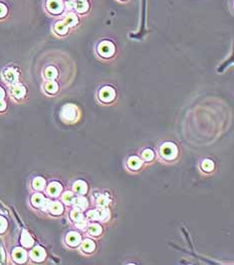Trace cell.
<instances>
[{"mask_svg": "<svg viewBox=\"0 0 234 265\" xmlns=\"http://www.w3.org/2000/svg\"><path fill=\"white\" fill-rule=\"evenodd\" d=\"M177 153V150H176V147L173 145V144H165L163 147H162V154L163 156H165L166 158H174Z\"/></svg>", "mask_w": 234, "mask_h": 265, "instance_id": "obj_1", "label": "cell"}, {"mask_svg": "<svg viewBox=\"0 0 234 265\" xmlns=\"http://www.w3.org/2000/svg\"><path fill=\"white\" fill-rule=\"evenodd\" d=\"M79 240H81V238H79V234H76V233H71V234L68 235V244L72 245V246H76V245L79 243Z\"/></svg>", "mask_w": 234, "mask_h": 265, "instance_id": "obj_2", "label": "cell"}, {"mask_svg": "<svg viewBox=\"0 0 234 265\" xmlns=\"http://www.w3.org/2000/svg\"><path fill=\"white\" fill-rule=\"evenodd\" d=\"M75 109L72 108V107H65V111H63V116L65 117L66 119H69L72 120L75 117Z\"/></svg>", "mask_w": 234, "mask_h": 265, "instance_id": "obj_3", "label": "cell"}, {"mask_svg": "<svg viewBox=\"0 0 234 265\" xmlns=\"http://www.w3.org/2000/svg\"><path fill=\"white\" fill-rule=\"evenodd\" d=\"M82 249L85 250L86 252H93V250L95 249V244H93V242L91 240H86L85 243H83Z\"/></svg>", "mask_w": 234, "mask_h": 265, "instance_id": "obj_4", "label": "cell"}, {"mask_svg": "<svg viewBox=\"0 0 234 265\" xmlns=\"http://www.w3.org/2000/svg\"><path fill=\"white\" fill-rule=\"evenodd\" d=\"M31 255H32V257L34 258V260H41L40 258L44 256V252H43V250L40 249V248H36V249L32 251Z\"/></svg>", "mask_w": 234, "mask_h": 265, "instance_id": "obj_5", "label": "cell"}, {"mask_svg": "<svg viewBox=\"0 0 234 265\" xmlns=\"http://www.w3.org/2000/svg\"><path fill=\"white\" fill-rule=\"evenodd\" d=\"M75 191L76 193H79V194L86 193V183H82V182L76 183V184H75Z\"/></svg>", "mask_w": 234, "mask_h": 265, "instance_id": "obj_6", "label": "cell"}, {"mask_svg": "<svg viewBox=\"0 0 234 265\" xmlns=\"http://www.w3.org/2000/svg\"><path fill=\"white\" fill-rule=\"evenodd\" d=\"M129 165L131 169H138L139 166H141V162H140L139 158H137V157H132V158L129 160Z\"/></svg>", "mask_w": 234, "mask_h": 265, "instance_id": "obj_7", "label": "cell"}, {"mask_svg": "<svg viewBox=\"0 0 234 265\" xmlns=\"http://www.w3.org/2000/svg\"><path fill=\"white\" fill-rule=\"evenodd\" d=\"M101 231H102V229L99 225H93V226H91V228H89V233L95 235V236L99 235L100 233H101Z\"/></svg>", "mask_w": 234, "mask_h": 265, "instance_id": "obj_8", "label": "cell"}, {"mask_svg": "<svg viewBox=\"0 0 234 265\" xmlns=\"http://www.w3.org/2000/svg\"><path fill=\"white\" fill-rule=\"evenodd\" d=\"M59 191H61V186H58V184H56V183L51 184V187H49V193H51L52 196H56V194H58Z\"/></svg>", "mask_w": 234, "mask_h": 265, "instance_id": "obj_9", "label": "cell"}, {"mask_svg": "<svg viewBox=\"0 0 234 265\" xmlns=\"http://www.w3.org/2000/svg\"><path fill=\"white\" fill-rule=\"evenodd\" d=\"M51 211H52V212L54 213V214H59V213H61V211H62V207H61V205H59V204H58V203H55V204L51 205Z\"/></svg>", "mask_w": 234, "mask_h": 265, "instance_id": "obj_10", "label": "cell"}, {"mask_svg": "<svg viewBox=\"0 0 234 265\" xmlns=\"http://www.w3.org/2000/svg\"><path fill=\"white\" fill-rule=\"evenodd\" d=\"M75 205H76V207L79 208V206H81L79 207V209H82V208H86V200L83 199V198H78V199L75 200Z\"/></svg>", "mask_w": 234, "mask_h": 265, "instance_id": "obj_11", "label": "cell"}, {"mask_svg": "<svg viewBox=\"0 0 234 265\" xmlns=\"http://www.w3.org/2000/svg\"><path fill=\"white\" fill-rule=\"evenodd\" d=\"M14 257L17 260H23L25 258V253L23 252L21 249H17V250H16L15 254H14Z\"/></svg>", "mask_w": 234, "mask_h": 265, "instance_id": "obj_12", "label": "cell"}, {"mask_svg": "<svg viewBox=\"0 0 234 265\" xmlns=\"http://www.w3.org/2000/svg\"><path fill=\"white\" fill-rule=\"evenodd\" d=\"M22 243L25 245V246H30L31 243H32V240L31 238L29 237V235H23V238H22Z\"/></svg>", "mask_w": 234, "mask_h": 265, "instance_id": "obj_13", "label": "cell"}, {"mask_svg": "<svg viewBox=\"0 0 234 265\" xmlns=\"http://www.w3.org/2000/svg\"><path fill=\"white\" fill-rule=\"evenodd\" d=\"M153 156H154V154H153V152L151 151V150H145V151L143 152V157L144 158H145L146 160H151L152 158H153Z\"/></svg>", "mask_w": 234, "mask_h": 265, "instance_id": "obj_14", "label": "cell"}, {"mask_svg": "<svg viewBox=\"0 0 234 265\" xmlns=\"http://www.w3.org/2000/svg\"><path fill=\"white\" fill-rule=\"evenodd\" d=\"M203 169H205L206 172H210L213 169V163L209 160H206L205 162L203 163Z\"/></svg>", "mask_w": 234, "mask_h": 265, "instance_id": "obj_15", "label": "cell"}, {"mask_svg": "<svg viewBox=\"0 0 234 265\" xmlns=\"http://www.w3.org/2000/svg\"><path fill=\"white\" fill-rule=\"evenodd\" d=\"M89 218H91L92 220H98V219H100L99 212H96V211H92V212H89Z\"/></svg>", "mask_w": 234, "mask_h": 265, "instance_id": "obj_16", "label": "cell"}, {"mask_svg": "<svg viewBox=\"0 0 234 265\" xmlns=\"http://www.w3.org/2000/svg\"><path fill=\"white\" fill-rule=\"evenodd\" d=\"M99 202H101V203H99V204H101V205H107V203H108V201H107L106 199H103V198H101V199L99 200Z\"/></svg>", "mask_w": 234, "mask_h": 265, "instance_id": "obj_17", "label": "cell"}]
</instances>
